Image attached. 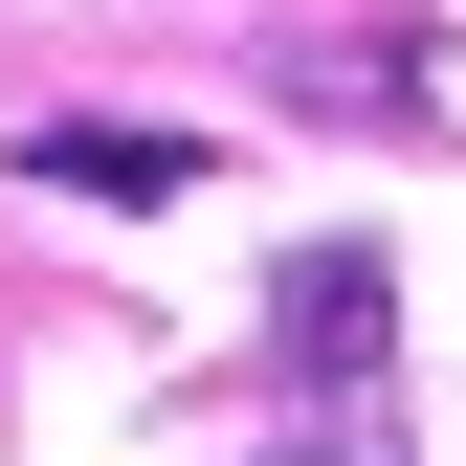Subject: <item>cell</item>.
Returning a JSON list of instances; mask_svg holds the SVG:
<instances>
[{
  "instance_id": "obj_1",
  "label": "cell",
  "mask_w": 466,
  "mask_h": 466,
  "mask_svg": "<svg viewBox=\"0 0 466 466\" xmlns=\"http://www.w3.org/2000/svg\"><path fill=\"white\" fill-rule=\"evenodd\" d=\"M378 311H400V267H378V245H289V289H267L289 378H378Z\"/></svg>"
},
{
  "instance_id": "obj_2",
  "label": "cell",
  "mask_w": 466,
  "mask_h": 466,
  "mask_svg": "<svg viewBox=\"0 0 466 466\" xmlns=\"http://www.w3.org/2000/svg\"><path fill=\"white\" fill-rule=\"evenodd\" d=\"M23 178H45V200H178V178H200V134H156V111H134V134H111V111H45Z\"/></svg>"
}]
</instances>
